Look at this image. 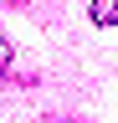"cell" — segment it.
Listing matches in <instances>:
<instances>
[{
	"label": "cell",
	"instance_id": "obj_1",
	"mask_svg": "<svg viewBox=\"0 0 118 123\" xmlns=\"http://www.w3.org/2000/svg\"><path fill=\"white\" fill-rule=\"evenodd\" d=\"M113 15H118L113 0H93V21H98V26H113Z\"/></svg>",
	"mask_w": 118,
	"mask_h": 123
},
{
	"label": "cell",
	"instance_id": "obj_2",
	"mask_svg": "<svg viewBox=\"0 0 118 123\" xmlns=\"http://www.w3.org/2000/svg\"><path fill=\"white\" fill-rule=\"evenodd\" d=\"M10 56H16V51H10V41H5V36H0V77H5V67H10Z\"/></svg>",
	"mask_w": 118,
	"mask_h": 123
}]
</instances>
